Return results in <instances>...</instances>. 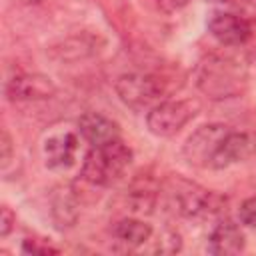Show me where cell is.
<instances>
[{
	"label": "cell",
	"mask_w": 256,
	"mask_h": 256,
	"mask_svg": "<svg viewBox=\"0 0 256 256\" xmlns=\"http://www.w3.org/2000/svg\"><path fill=\"white\" fill-rule=\"evenodd\" d=\"M14 224H16L14 212L8 206H2V210H0V236H8Z\"/></svg>",
	"instance_id": "2e32d148"
},
{
	"label": "cell",
	"mask_w": 256,
	"mask_h": 256,
	"mask_svg": "<svg viewBox=\"0 0 256 256\" xmlns=\"http://www.w3.org/2000/svg\"><path fill=\"white\" fill-rule=\"evenodd\" d=\"M0 148H2V166H6L10 162V156H12V138L8 134V130H2V142H0Z\"/></svg>",
	"instance_id": "ac0fdd59"
},
{
	"label": "cell",
	"mask_w": 256,
	"mask_h": 256,
	"mask_svg": "<svg viewBox=\"0 0 256 256\" xmlns=\"http://www.w3.org/2000/svg\"><path fill=\"white\" fill-rule=\"evenodd\" d=\"M238 216H240V222L250 226V228H256V198H248L240 204V210H238Z\"/></svg>",
	"instance_id": "9a60e30c"
},
{
	"label": "cell",
	"mask_w": 256,
	"mask_h": 256,
	"mask_svg": "<svg viewBox=\"0 0 256 256\" xmlns=\"http://www.w3.org/2000/svg\"><path fill=\"white\" fill-rule=\"evenodd\" d=\"M208 32L224 46H240L250 38V24L232 12H214L208 20Z\"/></svg>",
	"instance_id": "9c48e42d"
},
{
	"label": "cell",
	"mask_w": 256,
	"mask_h": 256,
	"mask_svg": "<svg viewBox=\"0 0 256 256\" xmlns=\"http://www.w3.org/2000/svg\"><path fill=\"white\" fill-rule=\"evenodd\" d=\"M246 72L232 60L222 56H206L196 70V86L214 100L236 96L244 90Z\"/></svg>",
	"instance_id": "6da1fadb"
},
{
	"label": "cell",
	"mask_w": 256,
	"mask_h": 256,
	"mask_svg": "<svg viewBox=\"0 0 256 256\" xmlns=\"http://www.w3.org/2000/svg\"><path fill=\"white\" fill-rule=\"evenodd\" d=\"M22 250L24 252H32V254H48V252H58V250H54V248H50V246H38V244H34L32 240H24V244H22Z\"/></svg>",
	"instance_id": "ffe728a7"
},
{
	"label": "cell",
	"mask_w": 256,
	"mask_h": 256,
	"mask_svg": "<svg viewBox=\"0 0 256 256\" xmlns=\"http://www.w3.org/2000/svg\"><path fill=\"white\" fill-rule=\"evenodd\" d=\"M76 150H78V138L72 130H62V132L50 134L44 142L46 166L54 168V170L70 168L74 164Z\"/></svg>",
	"instance_id": "30bf717a"
},
{
	"label": "cell",
	"mask_w": 256,
	"mask_h": 256,
	"mask_svg": "<svg viewBox=\"0 0 256 256\" xmlns=\"http://www.w3.org/2000/svg\"><path fill=\"white\" fill-rule=\"evenodd\" d=\"M130 162L132 152L118 138L102 146H92V150L84 158L80 176L94 186H110L124 174Z\"/></svg>",
	"instance_id": "7a4b0ae2"
},
{
	"label": "cell",
	"mask_w": 256,
	"mask_h": 256,
	"mask_svg": "<svg viewBox=\"0 0 256 256\" xmlns=\"http://www.w3.org/2000/svg\"><path fill=\"white\" fill-rule=\"evenodd\" d=\"M56 94L54 82L44 74H18L6 84V96L12 102L46 100Z\"/></svg>",
	"instance_id": "8992f818"
},
{
	"label": "cell",
	"mask_w": 256,
	"mask_h": 256,
	"mask_svg": "<svg viewBox=\"0 0 256 256\" xmlns=\"http://www.w3.org/2000/svg\"><path fill=\"white\" fill-rule=\"evenodd\" d=\"M256 152V136L250 132H236V130H228L218 154L214 158L212 168L220 170V168H228L236 162H244L246 158H250Z\"/></svg>",
	"instance_id": "ba28073f"
},
{
	"label": "cell",
	"mask_w": 256,
	"mask_h": 256,
	"mask_svg": "<svg viewBox=\"0 0 256 256\" xmlns=\"http://www.w3.org/2000/svg\"><path fill=\"white\" fill-rule=\"evenodd\" d=\"M174 198L178 212L186 218H198L218 210V200H220L214 192L204 190L190 182H182V188L176 190Z\"/></svg>",
	"instance_id": "52a82bcc"
},
{
	"label": "cell",
	"mask_w": 256,
	"mask_h": 256,
	"mask_svg": "<svg viewBox=\"0 0 256 256\" xmlns=\"http://www.w3.org/2000/svg\"><path fill=\"white\" fill-rule=\"evenodd\" d=\"M230 128L224 124H206L200 126L184 144L182 154L188 160V164L198 168H212L214 158L218 154V148Z\"/></svg>",
	"instance_id": "277c9868"
},
{
	"label": "cell",
	"mask_w": 256,
	"mask_h": 256,
	"mask_svg": "<svg viewBox=\"0 0 256 256\" xmlns=\"http://www.w3.org/2000/svg\"><path fill=\"white\" fill-rule=\"evenodd\" d=\"M78 130L84 136V140H88L92 146H102V144L114 142L120 136L118 124L98 112L82 114L78 120Z\"/></svg>",
	"instance_id": "8fae6325"
},
{
	"label": "cell",
	"mask_w": 256,
	"mask_h": 256,
	"mask_svg": "<svg viewBox=\"0 0 256 256\" xmlns=\"http://www.w3.org/2000/svg\"><path fill=\"white\" fill-rule=\"evenodd\" d=\"M218 2H230V0H218Z\"/></svg>",
	"instance_id": "44dd1931"
},
{
	"label": "cell",
	"mask_w": 256,
	"mask_h": 256,
	"mask_svg": "<svg viewBox=\"0 0 256 256\" xmlns=\"http://www.w3.org/2000/svg\"><path fill=\"white\" fill-rule=\"evenodd\" d=\"M52 214L58 222L60 228L64 226H72L76 222V216H78V208H76V200H74V194L64 188V190H58V194L54 196V202H52Z\"/></svg>",
	"instance_id": "5bb4252c"
},
{
	"label": "cell",
	"mask_w": 256,
	"mask_h": 256,
	"mask_svg": "<svg viewBox=\"0 0 256 256\" xmlns=\"http://www.w3.org/2000/svg\"><path fill=\"white\" fill-rule=\"evenodd\" d=\"M242 248H244V234L234 222L222 220L220 224H216V228L210 234V252L212 254L232 256V254L242 252Z\"/></svg>",
	"instance_id": "7c38bea8"
},
{
	"label": "cell",
	"mask_w": 256,
	"mask_h": 256,
	"mask_svg": "<svg viewBox=\"0 0 256 256\" xmlns=\"http://www.w3.org/2000/svg\"><path fill=\"white\" fill-rule=\"evenodd\" d=\"M118 98L130 108H144L162 94V82L152 74L128 72L118 76L116 84Z\"/></svg>",
	"instance_id": "5b68a950"
},
{
	"label": "cell",
	"mask_w": 256,
	"mask_h": 256,
	"mask_svg": "<svg viewBox=\"0 0 256 256\" xmlns=\"http://www.w3.org/2000/svg\"><path fill=\"white\" fill-rule=\"evenodd\" d=\"M158 2V8L162 10V12H176V10H180V8H184L190 0H156Z\"/></svg>",
	"instance_id": "d6986e66"
},
{
	"label": "cell",
	"mask_w": 256,
	"mask_h": 256,
	"mask_svg": "<svg viewBox=\"0 0 256 256\" xmlns=\"http://www.w3.org/2000/svg\"><path fill=\"white\" fill-rule=\"evenodd\" d=\"M114 234L120 242H124L128 246H140L152 236V226L142 220H136V218H124L116 224Z\"/></svg>",
	"instance_id": "4fadbf2b"
},
{
	"label": "cell",
	"mask_w": 256,
	"mask_h": 256,
	"mask_svg": "<svg viewBox=\"0 0 256 256\" xmlns=\"http://www.w3.org/2000/svg\"><path fill=\"white\" fill-rule=\"evenodd\" d=\"M200 112V102L192 98L168 100L154 106L146 116V126L154 136H174L180 132L196 114Z\"/></svg>",
	"instance_id": "3957f363"
},
{
	"label": "cell",
	"mask_w": 256,
	"mask_h": 256,
	"mask_svg": "<svg viewBox=\"0 0 256 256\" xmlns=\"http://www.w3.org/2000/svg\"><path fill=\"white\" fill-rule=\"evenodd\" d=\"M236 8H238V16L244 18L246 22L250 18H256V0H240L236 2Z\"/></svg>",
	"instance_id": "e0dca14e"
}]
</instances>
